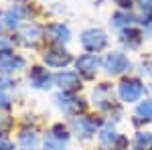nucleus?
Returning <instances> with one entry per match:
<instances>
[{
	"mask_svg": "<svg viewBox=\"0 0 152 150\" xmlns=\"http://www.w3.org/2000/svg\"><path fill=\"white\" fill-rule=\"evenodd\" d=\"M71 126L75 130V134H81V136H89V134H94L95 132V120L91 118H85V116H77V118H73V122H71Z\"/></svg>",
	"mask_w": 152,
	"mask_h": 150,
	"instance_id": "13",
	"label": "nucleus"
},
{
	"mask_svg": "<svg viewBox=\"0 0 152 150\" xmlns=\"http://www.w3.org/2000/svg\"><path fill=\"white\" fill-rule=\"evenodd\" d=\"M114 2H118L122 8H128V6H130V0H114Z\"/></svg>",
	"mask_w": 152,
	"mask_h": 150,
	"instance_id": "27",
	"label": "nucleus"
},
{
	"mask_svg": "<svg viewBox=\"0 0 152 150\" xmlns=\"http://www.w3.org/2000/svg\"><path fill=\"white\" fill-rule=\"evenodd\" d=\"M24 67V59L14 53H2L0 55V73H16Z\"/></svg>",
	"mask_w": 152,
	"mask_h": 150,
	"instance_id": "9",
	"label": "nucleus"
},
{
	"mask_svg": "<svg viewBox=\"0 0 152 150\" xmlns=\"http://www.w3.org/2000/svg\"><path fill=\"white\" fill-rule=\"evenodd\" d=\"M136 116L144 120V122H150L152 120V100H144L140 102V105L136 108Z\"/></svg>",
	"mask_w": 152,
	"mask_h": 150,
	"instance_id": "19",
	"label": "nucleus"
},
{
	"mask_svg": "<svg viewBox=\"0 0 152 150\" xmlns=\"http://www.w3.org/2000/svg\"><path fill=\"white\" fill-rule=\"evenodd\" d=\"M142 10H152V0H140Z\"/></svg>",
	"mask_w": 152,
	"mask_h": 150,
	"instance_id": "26",
	"label": "nucleus"
},
{
	"mask_svg": "<svg viewBox=\"0 0 152 150\" xmlns=\"http://www.w3.org/2000/svg\"><path fill=\"white\" fill-rule=\"evenodd\" d=\"M94 100H95V104L99 105V108L112 105V87H110L107 83L99 85V87H95V89H94Z\"/></svg>",
	"mask_w": 152,
	"mask_h": 150,
	"instance_id": "14",
	"label": "nucleus"
},
{
	"mask_svg": "<svg viewBox=\"0 0 152 150\" xmlns=\"http://www.w3.org/2000/svg\"><path fill=\"white\" fill-rule=\"evenodd\" d=\"M43 61L47 63V67H55V69H61L65 65L71 63V55L63 49H51L43 55Z\"/></svg>",
	"mask_w": 152,
	"mask_h": 150,
	"instance_id": "6",
	"label": "nucleus"
},
{
	"mask_svg": "<svg viewBox=\"0 0 152 150\" xmlns=\"http://www.w3.org/2000/svg\"><path fill=\"white\" fill-rule=\"evenodd\" d=\"M142 26H144V33L148 37H152V16L146 18V20H142Z\"/></svg>",
	"mask_w": 152,
	"mask_h": 150,
	"instance_id": "24",
	"label": "nucleus"
},
{
	"mask_svg": "<svg viewBox=\"0 0 152 150\" xmlns=\"http://www.w3.org/2000/svg\"><path fill=\"white\" fill-rule=\"evenodd\" d=\"M6 85H8V81H4V79H0V91H2V89H4V87H6Z\"/></svg>",
	"mask_w": 152,
	"mask_h": 150,
	"instance_id": "28",
	"label": "nucleus"
},
{
	"mask_svg": "<svg viewBox=\"0 0 152 150\" xmlns=\"http://www.w3.org/2000/svg\"><path fill=\"white\" fill-rule=\"evenodd\" d=\"M0 108H2V110L10 108V97H8L4 91H0Z\"/></svg>",
	"mask_w": 152,
	"mask_h": 150,
	"instance_id": "22",
	"label": "nucleus"
},
{
	"mask_svg": "<svg viewBox=\"0 0 152 150\" xmlns=\"http://www.w3.org/2000/svg\"><path fill=\"white\" fill-rule=\"evenodd\" d=\"M23 18H24V8L18 4L6 8V10H0V29H16Z\"/></svg>",
	"mask_w": 152,
	"mask_h": 150,
	"instance_id": "4",
	"label": "nucleus"
},
{
	"mask_svg": "<svg viewBox=\"0 0 152 150\" xmlns=\"http://www.w3.org/2000/svg\"><path fill=\"white\" fill-rule=\"evenodd\" d=\"M134 148L136 150H150L152 148V134L150 132H138L134 138Z\"/></svg>",
	"mask_w": 152,
	"mask_h": 150,
	"instance_id": "18",
	"label": "nucleus"
},
{
	"mask_svg": "<svg viewBox=\"0 0 152 150\" xmlns=\"http://www.w3.org/2000/svg\"><path fill=\"white\" fill-rule=\"evenodd\" d=\"M8 128H10V120L4 118V116H0V134H4Z\"/></svg>",
	"mask_w": 152,
	"mask_h": 150,
	"instance_id": "23",
	"label": "nucleus"
},
{
	"mask_svg": "<svg viewBox=\"0 0 152 150\" xmlns=\"http://www.w3.org/2000/svg\"><path fill=\"white\" fill-rule=\"evenodd\" d=\"M132 20H134V16H132L130 12L120 10L112 16V26H114V29H128L130 24H132Z\"/></svg>",
	"mask_w": 152,
	"mask_h": 150,
	"instance_id": "17",
	"label": "nucleus"
},
{
	"mask_svg": "<svg viewBox=\"0 0 152 150\" xmlns=\"http://www.w3.org/2000/svg\"><path fill=\"white\" fill-rule=\"evenodd\" d=\"M10 47H12L10 41H8L6 37L0 35V55H2V53H10Z\"/></svg>",
	"mask_w": 152,
	"mask_h": 150,
	"instance_id": "21",
	"label": "nucleus"
},
{
	"mask_svg": "<svg viewBox=\"0 0 152 150\" xmlns=\"http://www.w3.org/2000/svg\"><path fill=\"white\" fill-rule=\"evenodd\" d=\"M41 37H43V31L37 24H24L18 31V41L23 45H35V43L41 41Z\"/></svg>",
	"mask_w": 152,
	"mask_h": 150,
	"instance_id": "12",
	"label": "nucleus"
},
{
	"mask_svg": "<svg viewBox=\"0 0 152 150\" xmlns=\"http://www.w3.org/2000/svg\"><path fill=\"white\" fill-rule=\"evenodd\" d=\"M122 43L128 47V49H136L142 43V33L136 31V29H126L122 33Z\"/></svg>",
	"mask_w": 152,
	"mask_h": 150,
	"instance_id": "16",
	"label": "nucleus"
},
{
	"mask_svg": "<svg viewBox=\"0 0 152 150\" xmlns=\"http://www.w3.org/2000/svg\"><path fill=\"white\" fill-rule=\"evenodd\" d=\"M144 93V83L140 79H124L120 85H118V95L122 102L126 104H134L138 102Z\"/></svg>",
	"mask_w": 152,
	"mask_h": 150,
	"instance_id": "2",
	"label": "nucleus"
},
{
	"mask_svg": "<svg viewBox=\"0 0 152 150\" xmlns=\"http://www.w3.org/2000/svg\"><path fill=\"white\" fill-rule=\"evenodd\" d=\"M75 65H77V73H81L83 77H94L97 67H99V59L94 53H85L81 57H77Z\"/></svg>",
	"mask_w": 152,
	"mask_h": 150,
	"instance_id": "5",
	"label": "nucleus"
},
{
	"mask_svg": "<svg viewBox=\"0 0 152 150\" xmlns=\"http://www.w3.org/2000/svg\"><path fill=\"white\" fill-rule=\"evenodd\" d=\"M28 81H31V85L37 87V89H49L53 77L47 73V69H43V67H33L31 73H28Z\"/></svg>",
	"mask_w": 152,
	"mask_h": 150,
	"instance_id": "10",
	"label": "nucleus"
},
{
	"mask_svg": "<svg viewBox=\"0 0 152 150\" xmlns=\"http://www.w3.org/2000/svg\"><path fill=\"white\" fill-rule=\"evenodd\" d=\"M146 71L152 75V61H148V63H146Z\"/></svg>",
	"mask_w": 152,
	"mask_h": 150,
	"instance_id": "29",
	"label": "nucleus"
},
{
	"mask_svg": "<svg viewBox=\"0 0 152 150\" xmlns=\"http://www.w3.org/2000/svg\"><path fill=\"white\" fill-rule=\"evenodd\" d=\"M37 144H39V138L33 130H23L18 134V146L20 150H37Z\"/></svg>",
	"mask_w": 152,
	"mask_h": 150,
	"instance_id": "15",
	"label": "nucleus"
},
{
	"mask_svg": "<svg viewBox=\"0 0 152 150\" xmlns=\"http://www.w3.org/2000/svg\"><path fill=\"white\" fill-rule=\"evenodd\" d=\"M79 102H81V100L69 95V91H63V93H57V95H55V104H57L63 112H67V114H77L83 108V104H79Z\"/></svg>",
	"mask_w": 152,
	"mask_h": 150,
	"instance_id": "8",
	"label": "nucleus"
},
{
	"mask_svg": "<svg viewBox=\"0 0 152 150\" xmlns=\"http://www.w3.org/2000/svg\"><path fill=\"white\" fill-rule=\"evenodd\" d=\"M0 150H14L12 142H8L6 138H0Z\"/></svg>",
	"mask_w": 152,
	"mask_h": 150,
	"instance_id": "25",
	"label": "nucleus"
},
{
	"mask_svg": "<svg viewBox=\"0 0 152 150\" xmlns=\"http://www.w3.org/2000/svg\"><path fill=\"white\" fill-rule=\"evenodd\" d=\"M45 35H47L49 41H53V43H57V45H67L69 39H71L69 29H67L65 24H51V26H47Z\"/></svg>",
	"mask_w": 152,
	"mask_h": 150,
	"instance_id": "11",
	"label": "nucleus"
},
{
	"mask_svg": "<svg viewBox=\"0 0 152 150\" xmlns=\"http://www.w3.org/2000/svg\"><path fill=\"white\" fill-rule=\"evenodd\" d=\"M45 150H63L65 148V142H61V140L53 138L51 134H47V138H45Z\"/></svg>",
	"mask_w": 152,
	"mask_h": 150,
	"instance_id": "20",
	"label": "nucleus"
},
{
	"mask_svg": "<svg viewBox=\"0 0 152 150\" xmlns=\"http://www.w3.org/2000/svg\"><path fill=\"white\" fill-rule=\"evenodd\" d=\"M107 41H110L107 35L104 31H99V29H87V31L81 33V47L85 51H89V53H97V51L105 49Z\"/></svg>",
	"mask_w": 152,
	"mask_h": 150,
	"instance_id": "1",
	"label": "nucleus"
},
{
	"mask_svg": "<svg viewBox=\"0 0 152 150\" xmlns=\"http://www.w3.org/2000/svg\"><path fill=\"white\" fill-rule=\"evenodd\" d=\"M53 81L57 83L63 91H73L81 85V79H79V73H73V71H63V73H57Z\"/></svg>",
	"mask_w": 152,
	"mask_h": 150,
	"instance_id": "7",
	"label": "nucleus"
},
{
	"mask_svg": "<svg viewBox=\"0 0 152 150\" xmlns=\"http://www.w3.org/2000/svg\"><path fill=\"white\" fill-rule=\"evenodd\" d=\"M102 65H104L105 73H110V75H120V73H124V71L130 67V61L124 53L114 51V53H110V55L102 61Z\"/></svg>",
	"mask_w": 152,
	"mask_h": 150,
	"instance_id": "3",
	"label": "nucleus"
}]
</instances>
